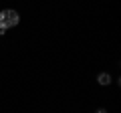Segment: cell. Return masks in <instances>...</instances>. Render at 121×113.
Instances as JSON below:
<instances>
[{
	"mask_svg": "<svg viewBox=\"0 0 121 113\" xmlns=\"http://www.w3.org/2000/svg\"><path fill=\"white\" fill-rule=\"evenodd\" d=\"M18 20H20V16H18L16 10H10V8L2 10V12H0V32L8 30L10 26H16Z\"/></svg>",
	"mask_w": 121,
	"mask_h": 113,
	"instance_id": "1",
	"label": "cell"
},
{
	"mask_svg": "<svg viewBox=\"0 0 121 113\" xmlns=\"http://www.w3.org/2000/svg\"><path fill=\"white\" fill-rule=\"evenodd\" d=\"M99 83H101V85H109V83H111L109 73H101V75H99Z\"/></svg>",
	"mask_w": 121,
	"mask_h": 113,
	"instance_id": "2",
	"label": "cell"
},
{
	"mask_svg": "<svg viewBox=\"0 0 121 113\" xmlns=\"http://www.w3.org/2000/svg\"><path fill=\"white\" fill-rule=\"evenodd\" d=\"M97 113H107V109H97Z\"/></svg>",
	"mask_w": 121,
	"mask_h": 113,
	"instance_id": "3",
	"label": "cell"
}]
</instances>
